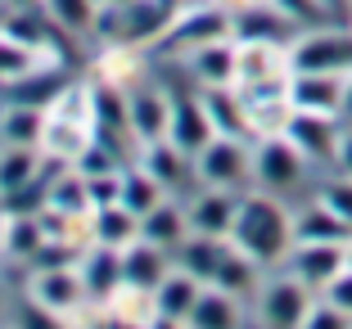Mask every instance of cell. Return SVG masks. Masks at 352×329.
<instances>
[{"label":"cell","mask_w":352,"mask_h":329,"mask_svg":"<svg viewBox=\"0 0 352 329\" xmlns=\"http://www.w3.org/2000/svg\"><path fill=\"white\" fill-rule=\"evenodd\" d=\"M230 244L239 253H249L258 266H276V262L289 258V248H294V212L280 203V194H267V190L244 194Z\"/></svg>","instance_id":"cell-1"},{"label":"cell","mask_w":352,"mask_h":329,"mask_svg":"<svg viewBox=\"0 0 352 329\" xmlns=\"http://www.w3.org/2000/svg\"><path fill=\"white\" fill-rule=\"evenodd\" d=\"M289 72H352V27H307L285 50Z\"/></svg>","instance_id":"cell-2"},{"label":"cell","mask_w":352,"mask_h":329,"mask_svg":"<svg viewBox=\"0 0 352 329\" xmlns=\"http://www.w3.org/2000/svg\"><path fill=\"white\" fill-rule=\"evenodd\" d=\"M253 181H258V190L285 198L289 190H298L302 181H307V158L298 154V144L285 131L267 135V140L253 149Z\"/></svg>","instance_id":"cell-3"},{"label":"cell","mask_w":352,"mask_h":329,"mask_svg":"<svg viewBox=\"0 0 352 329\" xmlns=\"http://www.w3.org/2000/svg\"><path fill=\"white\" fill-rule=\"evenodd\" d=\"M195 176L204 185L217 190H239L244 181H253V154L244 149L239 135H212L195 154Z\"/></svg>","instance_id":"cell-4"},{"label":"cell","mask_w":352,"mask_h":329,"mask_svg":"<svg viewBox=\"0 0 352 329\" xmlns=\"http://www.w3.org/2000/svg\"><path fill=\"white\" fill-rule=\"evenodd\" d=\"M307 311H311V288L289 271L258 288V320L271 329H298Z\"/></svg>","instance_id":"cell-5"},{"label":"cell","mask_w":352,"mask_h":329,"mask_svg":"<svg viewBox=\"0 0 352 329\" xmlns=\"http://www.w3.org/2000/svg\"><path fill=\"white\" fill-rule=\"evenodd\" d=\"M339 117L330 113H307V109H289L285 117V135L298 144V154L307 163H330L334 167V154H339Z\"/></svg>","instance_id":"cell-6"},{"label":"cell","mask_w":352,"mask_h":329,"mask_svg":"<svg viewBox=\"0 0 352 329\" xmlns=\"http://www.w3.org/2000/svg\"><path fill=\"white\" fill-rule=\"evenodd\" d=\"M343 266H348V244H294L285 258V271L298 275L307 288H325Z\"/></svg>","instance_id":"cell-7"},{"label":"cell","mask_w":352,"mask_h":329,"mask_svg":"<svg viewBox=\"0 0 352 329\" xmlns=\"http://www.w3.org/2000/svg\"><path fill=\"white\" fill-rule=\"evenodd\" d=\"M289 109L343 117V72H289Z\"/></svg>","instance_id":"cell-8"},{"label":"cell","mask_w":352,"mask_h":329,"mask_svg":"<svg viewBox=\"0 0 352 329\" xmlns=\"http://www.w3.org/2000/svg\"><path fill=\"white\" fill-rule=\"evenodd\" d=\"M186 216H190V230H199V235H221V239H230L235 216H239V194H235V190L204 185L186 203Z\"/></svg>","instance_id":"cell-9"},{"label":"cell","mask_w":352,"mask_h":329,"mask_svg":"<svg viewBox=\"0 0 352 329\" xmlns=\"http://www.w3.org/2000/svg\"><path fill=\"white\" fill-rule=\"evenodd\" d=\"M212 135H217V126H212V117H208L204 100H190V95H172V131H167V140L195 158L199 149L212 140Z\"/></svg>","instance_id":"cell-10"},{"label":"cell","mask_w":352,"mask_h":329,"mask_svg":"<svg viewBox=\"0 0 352 329\" xmlns=\"http://www.w3.org/2000/svg\"><path fill=\"white\" fill-rule=\"evenodd\" d=\"M186 68L204 91L208 86H230L239 77V50L226 45V36H221V41H208V45L186 50Z\"/></svg>","instance_id":"cell-11"},{"label":"cell","mask_w":352,"mask_h":329,"mask_svg":"<svg viewBox=\"0 0 352 329\" xmlns=\"http://www.w3.org/2000/svg\"><path fill=\"white\" fill-rule=\"evenodd\" d=\"M126 109H131V126H126V131H131L140 144L167 140V131H172V95L135 91V95H126Z\"/></svg>","instance_id":"cell-12"},{"label":"cell","mask_w":352,"mask_h":329,"mask_svg":"<svg viewBox=\"0 0 352 329\" xmlns=\"http://www.w3.org/2000/svg\"><path fill=\"white\" fill-rule=\"evenodd\" d=\"M230 27H235L230 14L212 10V5H199V10H190L186 19H176L172 27H167V45H176V50H195V45L221 41Z\"/></svg>","instance_id":"cell-13"},{"label":"cell","mask_w":352,"mask_h":329,"mask_svg":"<svg viewBox=\"0 0 352 329\" xmlns=\"http://www.w3.org/2000/svg\"><path fill=\"white\" fill-rule=\"evenodd\" d=\"M348 239L352 226L339 212H330L316 194H311V203H302L294 212V244H348Z\"/></svg>","instance_id":"cell-14"},{"label":"cell","mask_w":352,"mask_h":329,"mask_svg":"<svg viewBox=\"0 0 352 329\" xmlns=\"http://www.w3.org/2000/svg\"><path fill=\"white\" fill-rule=\"evenodd\" d=\"M199 293H204V280H199V275H190L186 266H181V271H167L163 284L154 288V311H158V320H181V325H186V316H190V307L199 302Z\"/></svg>","instance_id":"cell-15"},{"label":"cell","mask_w":352,"mask_h":329,"mask_svg":"<svg viewBox=\"0 0 352 329\" xmlns=\"http://www.w3.org/2000/svg\"><path fill=\"white\" fill-rule=\"evenodd\" d=\"M163 275H167L163 244H154V239H135V244L122 253V280H126V284L154 293V288L163 284Z\"/></svg>","instance_id":"cell-16"},{"label":"cell","mask_w":352,"mask_h":329,"mask_svg":"<svg viewBox=\"0 0 352 329\" xmlns=\"http://www.w3.org/2000/svg\"><path fill=\"white\" fill-rule=\"evenodd\" d=\"M230 253V239L221 235H199V230H190V239H181L176 244V258H181V266L190 271V275L199 280H212L221 266V258Z\"/></svg>","instance_id":"cell-17"},{"label":"cell","mask_w":352,"mask_h":329,"mask_svg":"<svg viewBox=\"0 0 352 329\" xmlns=\"http://www.w3.org/2000/svg\"><path fill=\"white\" fill-rule=\"evenodd\" d=\"M32 293H36V302H41L45 311H68L77 307V298L86 293L82 284V271H63V266H45L41 275H36V284H32Z\"/></svg>","instance_id":"cell-18"},{"label":"cell","mask_w":352,"mask_h":329,"mask_svg":"<svg viewBox=\"0 0 352 329\" xmlns=\"http://www.w3.org/2000/svg\"><path fill=\"white\" fill-rule=\"evenodd\" d=\"M186 325H195V329H230V325H239V298L226 293V288H217V284L204 288L199 302L190 307Z\"/></svg>","instance_id":"cell-19"},{"label":"cell","mask_w":352,"mask_h":329,"mask_svg":"<svg viewBox=\"0 0 352 329\" xmlns=\"http://www.w3.org/2000/svg\"><path fill=\"white\" fill-rule=\"evenodd\" d=\"M82 284H86V293H91V298H109L118 284H126V280H122V253H118V244H104V248H95L91 258H86Z\"/></svg>","instance_id":"cell-20"},{"label":"cell","mask_w":352,"mask_h":329,"mask_svg":"<svg viewBox=\"0 0 352 329\" xmlns=\"http://www.w3.org/2000/svg\"><path fill=\"white\" fill-rule=\"evenodd\" d=\"M186 230H190L186 207L163 203V198H158V203L140 216V239H154V244H163V248H176L181 239H186Z\"/></svg>","instance_id":"cell-21"},{"label":"cell","mask_w":352,"mask_h":329,"mask_svg":"<svg viewBox=\"0 0 352 329\" xmlns=\"http://www.w3.org/2000/svg\"><path fill=\"white\" fill-rule=\"evenodd\" d=\"M186 167H190V154H186V149H176L172 140H154V144H145V172L154 176L163 190L186 185Z\"/></svg>","instance_id":"cell-22"},{"label":"cell","mask_w":352,"mask_h":329,"mask_svg":"<svg viewBox=\"0 0 352 329\" xmlns=\"http://www.w3.org/2000/svg\"><path fill=\"white\" fill-rule=\"evenodd\" d=\"M204 109H208V117H212V126H217V135H249V109H244V100H235L226 86H208Z\"/></svg>","instance_id":"cell-23"},{"label":"cell","mask_w":352,"mask_h":329,"mask_svg":"<svg viewBox=\"0 0 352 329\" xmlns=\"http://www.w3.org/2000/svg\"><path fill=\"white\" fill-rule=\"evenodd\" d=\"M258 262L249 258V253H239L235 244H230V253L221 258V266H217V275H212V284L217 288H226V293H235V298H249V293H258Z\"/></svg>","instance_id":"cell-24"},{"label":"cell","mask_w":352,"mask_h":329,"mask_svg":"<svg viewBox=\"0 0 352 329\" xmlns=\"http://www.w3.org/2000/svg\"><path fill=\"white\" fill-rule=\"evenodd\" d=\"M95 230L104 244H131L140 235V212H131L126 203H100L95 207Z\"/></svg>","instance_id":"cell-25"},{"label":"cell","mask_w":352,"mask_h":329,"mask_svg":"<svg viewBox=\"0 0 352 329\" xmlns=\"http://www.w3.org/2000/svg\"><path fill=\"white\" fill-rule=\"evenodd\" d=\"M36 154H32V144H10L5 154H0V194H19L36 181Z\"/></svg>","instance_id":"cell-26"},{"label":"cell","mask_w":352,"mask_h":329,"mask_svg":"<svg viewBox=\"0 0 352 329\" xmlns=\"http://www.w3.org/2000/svg\"><path fill=\"white\" fill-rule=\"evenodd\" d=\"M45 198H50V207H54V212H63V216L86 212V203H91V181H86L82 172H73V176H63Z\"/></svg>","instance_id":"cell-27"},{"label":"cell","mask_w":352,"mask_h":329,"mask_svg":"<svg viewBox=\"0 0 352 329\" xmlns=\"http://www.w3.org/2000/svg\"><path fill=\"white\" fill-rule=\"evenodd\" d=\"M158 190H163V185H158L149 172H122V194H118V203H126L131 212L145 216L149 207L158 203Z\"/></svg>","instance_id":"cell-28"},{"label":"cell","mask_w":352,"mask_h":329,"mask_svg":"<svg viewBox=\"0 0 352 329\" xmlns=\"http://www.w3.org/2000/svg\"><path fill=\"white\" fill-rule=\"evenodd\" d=\"M0 135L10 144H32L41 135V109H32V104H19L10 113L0 117Z\"/></svg>","instance_id":"cell-29"},{"label":"cell","mask_w":352,"mask_h":329,"mask_svg":"<svg viewBox=\"0 0 352 329\" xmlns=\"http://www.w3.org/2000/svg\"><path fill=\"white\" fill-rule=\"evenodd\" d=\"M95 122H100V131H109V126H131L126 95L113 91V86H95Z\"/></svg>","instance_id":"cell-30"},{"label":"cell","mask_w":352,"mask_h":329,"mask_svg":"<svg viewBox=\"0 0 352 329\" xmlns=\"http://www.w3.org/2000/svg\"><path fill=\"white\" fill-rule=\"evenodd\" d=\"M45 244V226L41 221H32V216H14L10 235H5V248H10L14 258H36V248Z\"/></svg>","instance_id":"cell-31"},{"label":"cell","mask_w":352,"mask_h":329,"mask_svg":"<svg viewBox=\"0 0 352 329\" xmlns=\"http://www.w3.org/2000/svg\"><path fill=\"white\" fill-rule=\"evenodd\" d=\"M280 14H289L298 27H325V23H334L339 14L325 5V0H271Z\"/></svg>","instance_id":"cell-32"},{"label":"cell","mask_w":352,"mask_h":329,"mask_svg":"<svg viewBox=\"0 0 352 329\" xmlns=\"http://www.w3.org/2000/svg\"><path fill=\"white\" fill-rule=\"evenodd\" d=\"M32 72V45L14 41L10 32L0 36V82H19Z\"/></svg>","instance_id":"cell-33"},{"label":"cell","mask_w":352,"mask_h":329,"mask_svg":"<svg viewBox=\"0 0 352 329\" xmlns=\"http://www.w3.org/2000/svg\"><path fill=\"white\" fill-rule=\"evenodd\" d=\"M316 198L352 226V176H343V172L339 176H325L321 185H316Z\"/></svg>","instance_id":"cell-34"},{"label":"cell","mask_w":352,"mask_h":329,"mask_svg":"<svg viewBox=\"0 0 352 329\" xmlns=\"http://www.w3.org/2000/svg\"><path fill=\"white\" fill-rule=\"evenodd\" d=\"M45 10L68 32H82V27H91V19H95V0H45Z\"/></svg>","instance_id":"cell-35"},{"label":"cell","mask_w":352,"mask_h":329,"mask_svg":"<svg viewBox=\"0 0 352 329\" xmlns=\"http://www.w3.org/2000/svg\"><path fill=\"white\" fill-rule=\"evenodd\" d=\"M14 91V100H23V104H32V109H41V104H50V95L59 91V77H54V82H45V77H19V82L10 86Z\"/></svg>","instance_id":"cell-36"},{"label":"cell","mask_w":352,"mask_h":329,"mask_svg":"<svg viewBox=\"0 0 352 329\" xmlns=\"http://www.w3.org/2000/svg\"><path fill=\"white\" fill-rule=\"evenodd\" d=\"M352 325V316L343 307H334L330 298H321V302H311V311H307V320H302V329H348Z\"/></svg>","instance_id":"cell-37"},{"label":"cell","mask_w":352,"mask_h":329,"mask_svg":"<svg viewBox=\"0 0 352 329\" xmlns=\"http://www.w3.org/2000/svg\"><path fill=\"white\" fill-rule=\"evenodd\" d=\"M321 298H330L334 307H343V311H348V316H352V266H343L339 275H334L330 284L321 288Z\"/></svg>","instance_id":"cell-38"},{"label":"cell","mask_w":352,"mask_h":329,"mask_svg":"<svg viewBox=\"0 0 352 329\" xmlns=\"http://www.w3.org/2000/svg\"><path fill=\"white\" fill-rule=\"evenodd\" d=\"M334 172L352 176V122L339 131V154H334Z\"/></svg>","instance_id":"cell-39"},{"label":"cell","mask_w":352,"mask_h":329,"mask_svg":"<svg viewBox=\"0 0 352 329\" xmlns=\"http://www.w3.org/2000/svg\"><path fill=\"white\" fill-rule=\"evenodd\" d=\"M343 117L352 122V72H343Z\"/></svg>","instance_id":"cell-40"},{"label":"cell","mask_w":352,"mask_h":329,"mask_svg":"<svg viewBox=\"0 0 352 329\" xmlns=\"http://www.w3.org/2000/svg\"><path fill=\"white\" fill-rule=\"evenodd\" d=\"M325 5H330L334 14H348V0H325Z\"/></svg>","instance_id":"cell-41"},{"label":"cell","mask_w":352,"mask_h":329,"mask_svg":"<svg viewBox=\"0 0 352 329\" xmlns=\"http://www.w3.org/2000/svg\"><path fill=\"white\" fill-rule=\"evenodd\" d=\"M14 10H32V5H36V0H10Z\"/></svg>","instance_id":"cell-42"},{"label":"cell","mask_w":352,"mask_h":329,"mask_svg":"<svg viewBox=\"0 0 352 329\" xmlns=\"http://www.w3.org/2000/svg\"><path fill=\"white\" fill-rule=\"evenodd\" d=\"M100 5H131V0H100Z\"/></svg>","instance_id":"cell-43"},{"label":"cell","mask_w":352,"mask_h":329,"mask_svg":"<svg viewBox=\"0 0 352 329\" xmlns=\"http://www.w3.org/2000/svg\"><path fill=\"white\" fill-rule=\"evenodd\" d=\"M348 266H352V239H348Z\"/></svg>","instance_id":"cell-44"},{"label":"cell","mask_w":352,"mask_h":329,"mask_svg":"<svg viewBox=\"0 0 352 329\" xmlns=\"http://www.w3.org/2000/svg\"><path fill=\"white\" fill-rule=\"evenodd\" d=\"M348 19H352V0H348Z\"/></svg>","instance_id":"cell-45"}]
</instances>
